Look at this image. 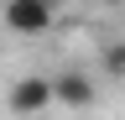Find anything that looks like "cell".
Masks as SVG:
<instances>
[{
    "label": "cell",
    "mask_w": 125,
    "mask_h": 120,
    "mask_svg": "<svg viewBox=\"0 0 125 120\" xmlns=\"http://www.w3.org/2000/svg\"><path fill=\"white\" fill-rule=\"evenodd\" d=\"M94 99H99V84H94L83 68L52 73V110H89Z\"/></svg>",
    "instance_id": "obj_3"
},
{
    "label": "cell",
    "mask_w": 125,
    "mask_h": 120,
    "mask_svg": "<svg viewBox=\"0 0 125 120\" xmlns=\"http://www.w3.org/2000/svg\"><path fill=\"white\" fill-rule=\"evenodd\" d=\"M104 73L125 78V42H109V47H104Z\"/></svg>",
    "instance_id": "obj_4"
},
{
    "label": "cell",
    "mask_w": 125,
    "mask_h": 120,
    "mask_svg": "<svg viewBox=\"0 0 125 120\" xmlns=\"http://www.w3.org/2000/svg\"><path fill=\"white\" fill-rule=\"evenodd\" d=\"M52 21H57V0H5L0 5V26L10 37H42L52 32Z\"/></svg>",
    "instance_id": "obj_1"
},
{
    "label": "cell",
    "mask_w": 125,
    "mask_h": 120,
    "mask_svg": "<svg viewBox=\"0 0 125 120\" xmlns=\"http://www.w3.org/2000/svg\"><path fill=\"white\" fill-rule=\"evenodd\" d=\"M5 110H10L16 120H31V115L52 110V78H47V73H26V78H16L10 94H5Z\"/></svg>",
    "instance_id": "obj_2"
},
{
    "label": "cell",
    "mask_w": 125,
    "mask_h": 120,
    "mask_svg": "<svg viewBox=\"0 0 125 120\" xmlns=\"http://www.w3.org/2000/svg\"><path fill=\"white\" fill-rule=\"evenodd\" d=\"M99 5H125V0H99Z\"/></svg>",
    "instance_id": "obj_5"
}]
</instances>
